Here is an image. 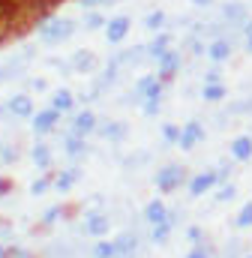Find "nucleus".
Segmentation results:
<instances>
[{"label":"nucleus","mask_w":252,"mask_h":258,"mask_svg":"<svg viewBox=\"0 0 252 258\" xmlns=\"http://www.w3.org/2000/svg\"><path fill=\"white\" fill-rule=\"evenodd\" d=\"M75 33V21H69V18H48L42 27H39V36H42V42H48V45H57L63 39H69Z\"/></svg>","instance_id":"f03ea898"},{"label":"nucleus","mask_w":252,"mask_h":258,"mask_svg":"<svg viewBox=\"0 0 252 258\" xmlns=\"http://www.w3.org/2000/svg\"><path fill=\"white\" fill-rule=\"evenodd\" d=\"M213 186H219V174H216V168H210V171H198L195 177H189V180H186V189H189L192 198L207 195Z\"/></svg>","instance_id":"20e7f679"},{"label":"nucleus","mask_w":252,"mask_h":258,"mask_svg":"<svg viewBox=\"0 0 252 258\" xmlns=\"http://www.w3.org/2000/svg\"><path fill=\"white\" fill-rule=\"evenodd\" d=\"M186 240L192 243V246H201V243H204V228L189 225V228H186Z\"/></svg>","instance_id":"2f4dec72"},{"label":"nucleus","mask_w":252,"mask_h":258,"mask_svg":"<svg viewBox=\"0 0 252 258\" xmlns=\"http://www.w3.org/2000/svg\"><path fill=\"white\" fill-rule=\"evenodd\" d=\"M108 228H111V222H108V216H105V213H99V210L87 213V219H84V231H87L90 237H105V234H108Z\"/></svg>","instance_id":"9d476101"},{"label":"nucleus","mask_w":252,"mask_h":258,"mask_svg":"<svg viewBox=\"0 0 252 258\" xmlns=\"http://www.w3.org/2000/svg\"><path fill=\"white\" fill-rule=\"evenodd\" d=\"M0 258H6V252H3V246H0Z\"/></svg>","instance_id":"a18cd8bd"},{"label":"nucleus","mask_w":252,"mask_h":258,"mask_svg":"<svg viewBox=\"0 0 252 258\" xmlns=\"http://www.w3.org/2000/svg\"><path fill=\"white\" fill-rule=\"evenodd\" d=\"M225 96H228V90H225L222 81H216V84H204V87H201V99H204V102H222Z\"/></svg>","instance_id":"412c9836"},{"label":"nucleus","mask_w":252,"mask_h":258,"mask_svg":"<svg viewBox=\"0 0 252 258\" xmlns=\"http://www.w3.org/2000/svg\"><path fill=\"white\" fill-rule=\"evenodd\" d=\"M60 216V207H51V210H45V216H42V222H54Z\"/></svg>","instance_id":"ea45409f"},{"label":"nucleus","mask_w":252,"mask_h":258,"mask_svg":"<svg viewBox=\"0 0 252 258\" xmlns=\"http://www.w3.org/2000/svg\"><path fill=\"white\" fill-rule=\"evenodd\" d=\"M192 3H195V6H210L213 0H192Z\"/></svg>","instance_id":"37998d69"},{"label":"nucleus","mask_w":252,"mask_h":258,"mask_svg":"<svg viewBox=\"0 0 252 258\" xmlns=\"http://www.w3.org/2000/svg\"><path fill=\"white\" fill-rule=\"evenodd\" d=\"M126 132H129V126L120 123V120H108V123H102V126H99V135H102L105 141H114V144H117V141H123Z\"/></svg>","instance_id":"f3484780"},{"label":"nucleus","mask_w":252,"mask_h":258,"mask_svg":"<svg viewBox=\"0 0 252 258\" xmlns=\"http://www.w3.org/2000/svg\"><path fill=\"white\" fill-rule=\"evenodd\" d=\"M126 33H129V18H126V15H117V18H111V21L105 24V39H108L111 45H120L126 39Z\"/></svg>","instance_id":"9b49d317"},{"label":"nucleus","mask_w":252,"mask_h":258,"mask_svg":"<svg viewBox=\"0 0 252 258\" xmlns=\"http://www.w3.org/2000/svg\"><path fill=\"white\" fill-rule=\"evenodd\" d=\"M240 36H243V51L252 54V18L243 24V30H240Z\"/></svg>","instance_id":"72a5a7b5"},{"label":"nucleus","mask_w":252,"mask_h":258,"mask_svg":"<svg viewBox=\"0 0 252 258\" xmlns=\"http://www.w3.org/2000/svg\"><path fill=\"white\" fill-rule=\"evenodd\" d=\"M234 228H240V231L252 228V201H246V204L237 210V216H234Z\"/></svg>","instance_id":"a878e982"},{"label":"nucleus","mask_w":252,"mask_h":258,"mask_svg":"<svg viewBox=\"0 0 252 258\" xmlns=\"http://www.w3.org/2000/svg\"><path fill=\"white\" fill-rule=\"evenodd\" d=\"M114 255H117L114 240H102V237H99V243L93 246V258H114Z\"/></svg>","instance_id":"cd10ccee"},{"label":"nucleus","mask_w":252,"mask_h":258,"mask_svg":"<svg viewBox=\"0 0 252 258\" xmlns=\"http://www.w3.org/2000/svg\"><path fill=\"white\" fill-rule=\"evenodd\" d=\"M72 69H75V72H93V69H96L93 51H75V54H72Z\"/></svg>","instance_id":"aec40b11"},{"label":"nucleus","mask_w":252,"mask_h":258,"mask_svg":"<svg viewBox=\"0 0 252 258\" xmlns=\"http://www.w3.org/2000/svg\"><path fill=\"white\" fill-rule=\"evenodd\" d=\"M3 189H6V180H0V192H3Z\"/></svg>","instance_id":"c03bdc74"},{"label":"nucleus","mask_w":252,"mask_h":258,"mask_svg":"<svg viewBox=\"0 0 252 258\" xmlns=\"http://www.w3.org/2000/svg\"><path fill=\"white\" fill-rule=\"evenodd\" d=\"M57 120H60V111L57 108H45V111L33 114V129L39 135H45V132H51V129L57 126Z\"/></svg>","instance_id":"4468645a"},{"label":"nucleus","mask_w":252,"mask_h":258,"mask_svg":"<svg viewBox=\"0 0 252 258\" xmlns=\"http://www.w3.org/2000/svg\"><path fill=\"white\" fill-rule=\"evenodd\" d=\"M0 111H3V108H0Z\"/></svg>","instance_id":"de8ad7c7"},{"label":"nucleus","mask_w":252,"mask_h":258,"mask_svg":"<svg viewBox=\"0 0 252 258\" xmlns=\"http://www.w3.org/2000/svg\"><path fill=\"white\" fill-rule=\"evenodd\" d=\"M219 18H222L231 30H243V24L249 21V6H246L243 0H228V3H222Z\"/></svg>","instance_id":"7ed1b4c3"},{"label":"nucleus","mask_w":252,"mask_h":258,"mask_svg":"<svg viewBox=\"0 0 252 258\" xmlns=\"http://www.w3.org/2000/svg\"><path fill=\"white\" fill-rule=\"evenodd\" d=\"M84 9H93V6H99V3H105V0H78Z\"/></svg>","instance_id":"a19ab883"},{"label":"nucleus","mask_w":252,"mask_h":258,"mask_svg":"<svg viewBox=\"0 0 252 258\" xmlns=\"http://www.w3.org/2000/svg\"><path fill=\"white\" fill-rule=\"evenodd\" d=\"M84 24H87V27H90V30H96V27H105V24H108V21H105V18H102V15H99V12H90V15H87V18H84Z\"/></svg>","instance_id":"e433bc0d"},{"label":"nucleus","mask_w":252,"mask_h":258,"mask_svg":"<svg viewBox=\"0 0 252 258\" xmlns=\"http://www.w3.org/2000/svg\"><path fill=\"white\" fill-rule=\"evenodd\" d=\"M162 24H165V12H150L144 18V27L147 30H162Z\"/></svg>","instance_id":"7c9ffc66"},{"label":"nucleus","mask_w":252,"mask_h":258,"mask_svg":"<svg viewBox=\"0 0 252 258\" xmlns=\"http://www.w3.org/2000/svg\"><path fill=\"white\" fill-rule=\"evenodd\" d=\"M168 207H165V201H159V198H153V201H147V207H144V219L150 222V225H159V222H168Z\"/></svg>","instance_id":"2eb2a0df"},{"label":"nucleus","mask_w":252,"mask_h":258,"mask_svg":"<svg viewBox=\"0 0 252 258\" xmlns=\"http://www.w3.org/2000/svg\"><path fill=\"white\" fill-rule=\"evenodd\" d=\"M216 81H222V69H219V63H213L207 72H204V84H216Z\"/></svg>","instance_id":"f704fd0d"},{"label":"nucleus","mask_w":252,"mask_h":258,"mask_svg":"<svg viewBox=\"0 0 252 258\" xmlns=\"http://www.w3.org/2000/svg\"><path fill=\"white\" fill-rule=\"evenodd\" d=\"M30 159L36 162V168H48V165H51V150H48L45 144H36V147L30 150Z\"/></svg>","instance_id":"b1692460"},{"label":"nucleus","mask_w":252,"mask_h":258,"mask_svg":"<svg viewBox=\"0 0 252 258\" xmlns=\"http://www.w3.org/2000/svg\"><path fill=\"white\" fill-rule=\"evenodd\" d=\"M114 249H117L114 258H135V252H138V234H135V231L117 234V237H114Z\"/></svg>","instance_id":"f8f14e48"},{"label":"nucleus","mask_w":252,"mask_h":258,"mask_svg":"<svg viewBox=\"0 0 252 258\" xmlns=\"http://www.w3.org/2000/svg\"><path fill=\"white\" fill-rule=\"evenodd\" d=\"M72 105H75V96L66 90V87H60V90H54V96H51V108H57V111H72Z\"/></svg>","instance_id":"4be33fe9"},{"label":"nucleus","mask_w":252,"mask_h":258,"mask_svg":"<svg viewBox=\"0 0 252 258\" xmlns=\"http://www.w3.org/2000/svg\"><path fill=\"white\" fill-rule=\"evenodd\" d=\"M135 99H162V78L159 75H141L135 84Z\"/></svg>","instance_id":"39448f33"},{"label":"nucleus","mask_w":252,"mask_h":258,"mask_svg":"<svg viewBox=\"0 0 252 258\" xmlns=\"http://www.w3.org/2000/svg\"><path fill=\"white\" fill-rule=\"evenodd\" d=\"M144 114H147V117L159 114V99H144Z\"/></svg>","instance_id":"58836bf2"},{"label":"nucleus","mask_w":252,"mask_h":258,"mask_svg":"<svg viewBox=\"0 0 252 258\" xmlns=\"http://www.w3.org/2000/svg\"><path fill=\"white\" fill-rule=\"evenodd\" d=\"M63 147H66V153L72 156V159H78V156H84L87 153V141H84V135H66V141H63Z\"/></svg>","instance_id":"6ab92c4d"},{"label":"nucleus","mask_w":252,"mask_h":258,"mask_svg":"<svg viewBox=\"0 0 252 258\" xmlns=\"http://www.w3.org/2000/svg\"><path fill=\"white\" fill-rule=\"evenodd\" d=\"M171 228H174V222L168 219V222H159V225H153V231H150V240L153 243H168V237H171Z\"/></svg>","instance_id":"393cba45"},{"label":"nucleus","mask_w":252,"mask_h":258,"mask_svg":"<svg viewBox=\"0 0 252 258\" xmlns=\"http://www.w3.org/2000/svg\"><path fill=\"white\" fill-rule=\"evenodd\" d=\"M204 141V126H201V120H189L183 132H180V150H195V144H201Z\"/></svg>","instance_id":"6e6552de"},{"label":"nucleus","mask_w":252,"mask_h":258,"mask_svg":"<svg viewBox=\"0 0 252 258\" xmlns=\"http://www.w3.org/2000/svg\"><path fill=\"white\" fill-rule=\"evenodd\" d=\"M180 132H183V126H177V123H162V141L165 144H180Z\"/></svg>","instance_id":"bb28decb"},{"label":"nucleus","mask_w":252,"mask_h":258,"mask_svg":"<svg viewBox=\"0 0 252 258\" xmlns=\"http://www.w3.org/2000/svg\"><path fill=\"white\" fill-rule=\"evenodd\" d=\"M237 198V186L234 183H219L216 189V204H225V201H234Z\"/></svg>","instance_id":"c756f323"},{"label":"nucleus","mask_w":252,"mask_h":258,"mask_svg":"<svg viewBox=\"0 0 252 258\" xmlns=\"http://www.w3.org/2000/svg\"><path fill=\"white\" fill-rule=\"evenodd\" d=\"M186 258H213V252H210L207 243H201V246H192V249L186 252Z\"/></svg>","instance_id":"c9c22d12"},{"label":"nucleus","mask_w":252,"mask_h":258,"mask_svg":"<svg viewBox=\"0 0 252 258\" xmlns=\"http://www.w3.org/2000/svg\"><path fill=\"white\" fill-rule=\"evenodd\" d=\"M0 156H3V162H12V156H15V153H12L9 147H3V150H0Z\"/></svg>","instance_id":"79ce46f5"},{"label":"nucleus","mask_w":252,"mask_h":258,"mask_svg":"<svg viewBox=\"0 0 252 258\" xmlns=\"http://www.w3.org/2000/svg\"><path fill=\"white\" fill-rule=\"evenodd\" d=\"M225 258H243V240H228L225 243Z\"/></svg>","instance_id":"473e14b6"},{"label":"nucleus","mask_w":252,"mask_h":258,"mask_svg":"<svg viewBox=\"0 0 252 258\" xmlns=\"http://www.w3.org/2000/svg\"><path fill=\"white\" fill-rule=\"evenodd\" d=\"M231 54H234V42L228 36H216L207 42V60L210 63H225Z\"/></svg>","instance_id":"423d86ee"},{"label":"nucleus","mask_w":252,"mask_h":258,"mask_svg":"<svg viewBox=\"0 0 252 258\" xmlns=\"http://www.w3.org/2000/svg\"><path fill=\"white\" fill-rule=\"evenodd\" d=\"M9 111H12L15 117H33V99L24 96V93H18V96L9 99Z\"/></svg>","instance_id":"a211bd4d"},{"label":"nucleus","mask_w":252,"mask_h":258,"mask_svg":"<svg viewBox=\"0 0 252 258\" xmlns=\"http://www.w3.org/2000/svg\"><path fill=\"white\" fill-rule=\"evenodd\" d=\"M228 153H231V159H234L237 165H240V162H249V159H252V135H249V132L234 135V138H231Z\"/></svg>","instance_id":"0eeeda50"},{"label":"nucleus","mask_w":252,"mask_h":258,"mask_svg":"<svg viewBox=\"0 0 252 258\" xmlns=\"http://www.w3.org/2000/svg\"><path fill=\"white\" fill-rule=\"evenodd\" d=\"M231 117H240V114H252V96L249 99H237V102H231L228 108H225Z\"/></svg>","instance_id":"c85d7f7f"},{"label":"nucleus","mask_w":252,"mask_h":258,"mask_svg":"<svg viewBox=\"0 0 252 258\" xmlns=\"http://www.w3.org/2000/svg\"><path fill=\"white\" fill-rule=\"evenodd\" d=\"M75 180H78V171H75V168H66V171H60V174H57L54 189H57V192H69V189L75 186Z\"/></svg>","instance_id":"5701e85b"},{"label":"nucleus","mask_w":252,"mask_h":258,"mask_svg":"<svg viewBox=\"0 0 252 258\" xmlns=\"http://www.w3.org/2000/svg\"><path fill=\"white\" fill-rule=\"evenodd\" d=\"M144 48H147V57L159 60V57H162V54L171 48V33H156V36H153V39H150Z\"/></svg>","instance_id":"dca6fc26"},{"label":"nucleus","mask_w":252,"mask_h":258,"mask_svg":"<svg viewBox=\"0 0 252 258\" xmlns=\"http://www.w3.org/2000/svg\"><path fill=\"white\" fill-rule=\"evenodd\" d=\"M153 183H156L159 192H174L180 183H186V168L180 162H168V165H162L156 171V180Z\"/></svg>","instance_id":"f257e3e1"},{"label":"nucleus","mask_w":252,"mask_h":258,"mask_svg":"<svg viewBox=\"0 0 252 258\" xmlns=\"http://www.w3.org/2000/svg\"><path fill=\"white\" fill-rule=\"evenodd\" d=\"M156 63H159V72H156V75L165 81V78L177 75V69H180V63H183V54H180V51H174V48H168V51H165Z\"/></svg>","instance_id":"1a4fd4ad"},{"label":"nucleus","mask_w":252,"mask_h":258,"mask_svg":"<svg viewBox=\"0 0 252 258\" xmlns=\"http://www.w3.org/2000/svg\"><path fill=\"white\" fill-rule=\"evenodd\" d=\"M96 126H99V120H96V114H93L90 108H87V111H78V114L72 117V132H75V135H84V138H87Z\"/></svg>","instance_id":"ddd939ff"},{"label":"nucleus","mask_w":252,"mask_h":258,"mask_svg":"<svg viewBox=\"0 0 252 258\" xmlns=\"http://www.w3.org/2000/svg\"><path fill=\"white\" fill-rule=\"evenodd\" d=\"M48 186H51V180H48V177H39V180L30 186V192H33V195H42V192H48Z\"/></svg>","instance_id":"4c0bfd02"},{"label":"nucleus","mask_w":252,"mask_h":258,"mask_svg":"<svg viewBox=\"0 0 252 258\" xmlns=\"http://www.w3.org/2000/svg\"><path fill=\"white\" fill-rule=\"evenodd\" d=\"M243 258H252V255H243Z\"/></svg>","instance_id":"49530a36"}]
</instances>
